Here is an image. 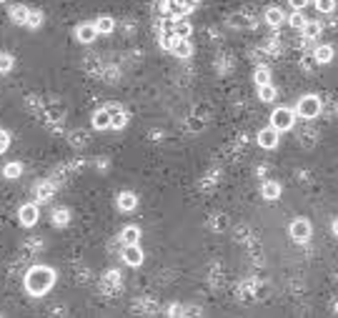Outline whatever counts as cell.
<instances>
[{
    "label": "cell",
    "mask_w": 338,
    "mask_h": 318,
    "mask_svg": "<svg viewBox=\"0 0 338 318\" xmlns=\"http://www.w3.org/2000/svg\"><path fill=\"white\" fill-rule=\"evenodd\" d=\"M55 283V271L48 268V266H33L28 273H25V288L30 295L40 298V295H45Z\"/></svg>",
    "instance_id": "1"
},
{
    "label": "cell",
    "mask_w": 338,
    "mask_h": 318,
    "mask_svg": "<svg viewBox=\"0 0 338 318\" xmlns=\"http://www.w3.org/2000/svg\"><path fill=\"white\" fill-rule=\"evenodd\" d=\"M295 113H298L301 118H315L321 113V100L315 95H306V98H301L298 105H295Z\"/></svg>",
    "instance_id": "2"
},
{
    "label": "cell",
    "mask_w": 338,
    "mask_h": 318,
    "mask_svg": "<svg viewBox=\"0 0 338 318\" xmlns=\"http://www.w3.org/2000/svg\"><path fill=\"white\" fill-rule=\"evenodd\" d=\"M293 118H295L293 111H288V108H276V111H273V115H270V125L283 133V131H291V128H293Z\"/></svg>",
    "instance_id": "3"
},
{
    "label": "cell",
    "mask_w": 338,
    "mask_h": 318,
    "mask_svg": "<svg viewBox=\"0 0 338 318\" xmlns=\"http://www.w3.org/2000/svg\"><path fill=\"white\" fill-rule=\"evenodd\" d=\"M291 238L293 241H308L311 238V223L306 221V218H295L293 223H291Z\"/></svg>",
    "instance_id": "4"
},
{
    "label": "cell",
    "mask_w": 338,
    "mask_h": 318,
    "mask_svg": "<svg viewBox=\"0 0 338 318\" xmlns=\"http://www.w3.org/2000/svg\"><path fill=\"white\" fill-rule=\"evenodd\" d=\"M123 261L128 263V266H140L143 263V250H140V246L138 243H125L123 246Z\"/></svg>",
    "instance_id": "5"
},
{
    "label": "cell",
    "mask_w": 338,
    "mask_h": 318,
    "mask_svg": "<svg viewBox=\"0 0 338 318\" xmlns=\"http://www.w3.org/2000/svg\"><path fill=\"white\" fill-rule=\"evenodd\" d=\"M38 205L35 203H25V205H20V210H18V221L23 223V226H35L38 223Z\"/></svg>",
    "instance_id": "6"
},
{
    "label": "cell",
    "mask_w": 338,
    "mask_h": 318,
    "mask_svg": "<svg viewBox=\"0 0 338 318\" xmlns=\"http://www.w3.org/2000/svg\"><path fill=\"white\" fill-rule=\"evenodd\" d=\"M278 136H281V131H278V128H273V125L263 128V131L258 133V143H261V148H266V151L276 148V145H278Z\"/></svg>",
    "instance_id": "7"
},
{
    "label": "cell",
    "mask_w": 338,
    "mask_h": 318,
    "mask_svg": "<svg viewBox=\"0 0 338 318\" xmlns=\"http://www.w3.org/2000/svg\"><path fill=\"white\" fill-rule=\"evenodd\" d=\"M95 35H98L95 23H83V25H78V30H75V38L80 40V43H93Z\"/></svg>",
    "instance_id": "8"
},
{
    "label": "cell",
    "mask_w": 338,
    "mask_h": 318,
    "mask_svg": "<svg viewBox=\"0 0 338 318\" xmlns=\"http://www.w3.org/2000/svg\"><path fill=\"white\" fill-rule=\"evenodd\" d=\"M93 128H95V131L111 128V111H108V108H100V111L93 113Z\"/></svg>",
    "instance_id": "9"
},
{
    "label": "cell",
    "mask_w": 338,
    "mask_h": 318,
    "mask_svg": "<svg viewBox=\"0 0 338 318\" xmlns=\"http://www.w3.org/2000/svg\"><path fill=\"white\" fill-rule=\"evenodd\" d=\"M176 58H191L193 53V45L188 43V38H176V43H173V50H171Z\"/></svg>",
    "instance_id": "10"
},
{
    "label": "cell",
    "mask_w": 338,
    "mask_h": 318,
    "mask_svg": "<svg viewBox=\"0 0 338 318\" xmlns=\"http://www.w3.org/2000/svg\"><path fill=\"white\" fill-rule=\"evenodd\" d=\"M111 128L113 131H120V128H125V120H128V115L123 113V108H118V105H111Z\"/></svg>",
    "instance_id": "11"
},
{
    "label": "cell",
    "mask_w": 338,
    "mask_h": 318,
    "mask_svg": "<svg viewBox=\"0 0 338 318\" xmlns=\"http://www.w3.org/2000/svg\"><path fill=\"white\" fill-rule=\"evenodd\" d=\"M173 33H176L178 38H191L193 28H191V23H188V20H185V15H180V18H173Z\"/></svg>",
    "instance_id": "12"
},
{
    "label": "cell",
    "mask_w": 338,
    "mask_h": 318,
    "mask_svg": "<svg viewBox=\"0 0 338 318\" xmlns=\"http://www.w3.org/2000/svg\"><path fill=\"white\" fill-rule=\"evenodd\" d=\"M261 196H263L266 201H276V198H281V183H276V181H268V183H263V188H261Z\"/></svg>",
    "instance_id": "13"
},
{
    "label": "cell",
    "mask_w": 338,
    "mask_h": 318,
    "mask_svg": "<svg viewBox=\"0 0 338 318\" xmlns=\"http://www.w3.org/2000/svg\"><path fill=\"white\" fill-rule=\"evenodd\" d=\"M138 205V196L131 193V190H123V193L118 196V208L120 210H133Z\"/></svg>",
    "instance_id": "14"
},
{
    "label": "cell",
    "mask_w": 338,
    "mask_h": 318,
    "mask_svg": "<svg viewBox=\"0 0 338 318\" xmlns=\"http://www.w3.org/2000/svg\"><path fill=\"white\" fill-rule=\"evenodd\" d=\"M283 20H286V13H283L281 8H268V10H266V23H268V25L276 28V25L283 23Z\"/></svg>",
    "instance_id": "15"
},
{
    "label": "cell",
    "mask_w": 338,
    "mask_h": 318,
    "mask_svg": "<svg viewBox=\"0 0 338 318\" xmlns=\"http://www.w3.org/2000/svg\"><path fill=\"white\" fill-rule=\"evenodd\" d=\"M28 13H30V8H25V5H13V8H10V18H13V23L25 25Z\"/></svg>",
    "instance_id": "16"
},
{
    "label": "cell",
    "mask_w": 338,
    "mask_h": 318,
    "mask_svg": "<svg viewBox=\"0 0 338 318\" xmlns=\"http://www.w3.org/2000/svg\"><path fill=\"white\" fill-rule=\"evenodd\" d=\"M3 176L8 178V181H15V178H20V176H23V163H8L5 168H3Z\"/></svg>",
    "instance_id": "17"
},
{
    "label": "cell",
    "mask_w": 338,
    "mask_h": 318,
    "mask_svg": "<svg viewBox=\"0 0 338 318\" xmlns=\"http://www.w3.org/2000/svg\"><path fill=\"white\" fill-rule=\"evenodd\" d=\"M303 35H306V40H315V38L321 35V23H315V20H306Z\"/></svg>",
    "instance_id": "18"
},
{
    "label": "cell",
    "mask_w": 338,
    "mask_h": 318,
    "mask_svg": "<svg viewBox=\"0 0 338 318\" xmlns=\"http://www.w3.org/2000/svg\"><path fill=\"white\" fill-rule=\"evenodd\" d=\"M120 241H123V243H138V241H140V230H138L135 226L123 228V233H120Z\"/></svg>",
    "instance_id": "19"
},
{
    "label": "cell",
    "mask_w": 338,
    "mask_h": 318,
    "mask_svg": "<svg viewBox=\"0 0 338 318\" xmlns=\"http://www.w3.org/2000/svg\"><path fill=\"white\" fill-rule=\"evenodd\" d=\"M95 28H98V33H103V35H108V33H113L115 23H113V18H108V15H103V18H98V20H95Z\"/></svg>",
    "instance_id": "20"
},
{
    "label": "cell",
    "mask_w": 338,
    "mask_h": 318,
    "mask_svg": "<svg viewBox=\"0 0 338 318\" xmlns=\"http://www.w3.org/2000/svg\"><path fill=\"white\" fill-rule=\"evenodd\" d=\"M313 55H315V60H318V63H331L333 60V48L331 45H318L313 50Z\"/></svg>",
    "instance_id": "21"
},
{
    "label": "cell",
    "mask_w": 338,
    "mask_h": 318,
    "mask_svg": "<svg viewBox=\"0 0 338 318\" xmlns=\"http://www.w3.org/2000/svg\"><path fill=\"white\" fill-rule=\"evenodd\" d=\"M68 221H70V213H68V208H55V210H53V223H55L58 228L68 226Z\"/></svg>",
    "instance_id": "22"
},
{
    "label": "cell",
    "mask_w": 338,
    "mask_h": 318,
    "mask_svg": "<svg viewBox=\"0 0 338 318\" xmlns=\"http://www.w3.org/2000/svg\"><path fill=\"white\" fill-rule=\"evenodd\" d=\"M258 98L263 103H270L273 98H276V88L270 86V83H266V86H258Z\"/></svg>",
    "instance_id": "23"
},
{
    "label": "cell",
    "mask_w": 338,
    "mask_h": 318,
    "mask_svg": "<svg viewBox=\"0 0 338 318\" xmlns=\"http://www.w3.org/2000/svg\"><path fill=\"white\" fill-rule=\"evenodd\" d=\"M25 25L28 28H40V25H43V13H40V10H30L28 13V20H25Z\"/></svg>",
    "instance_id": "24"
},
{
    "label": "cell",
    "mask_w": 338,
    "mask_h": 318,
    "mask_svg": "<svg viewBox=\"0 0 338 318\" xmlns=\"http://www.w3.org/2000/svg\"><path fill=\"white\" fill-rule=\"evenodd\" d=\"M13 55L10 53H0V73H10L13 70Z\"/></svg>",
    "instance_id": "25"
},
{
    "label": "cell",
    "mask_w": 338,
    "mask_h": 318,
    "mask_svg": "<svg viewBox=\"0 0 338 318\" xmlns=\"http://www.w3.org/2000/svg\"><path fill=\"white\" fill-rule=\"evenodd\" d=\"M288 23H291V28H295V30H303V25H306V18L301 15V10H295V13L288 18Z\"/></svg>",
    "instance_id": "26"
},
{
    "label": "cell",
    "mask_w": 338,
    "mask_h": 318,
    "mask_svg": "<svg viewBox=\"0 0 338 318\" xmlns=\"http://www.w3.org/2000/svg\"><path fill=\"white\" fill-rule=\"evenodd\" d=\"M336 0H315V10L318 13H333Z\"/></svg>",
    "instance_id": "27"
},
{
    "label": "cell",
    "mask_w": 338,
    "mask_h": 318,
    "mask_svg": "<svg viewBox=\"0 0 338 318\" xmlns=\"http://www.w3.org/2000/svg\"><path fill=\"white\" fill-rule=\"evenodd\" d=\"M253 78H256L258 86H266V83H270V73H268V68H258Z\"/></svg>",
    "instance_id": "28"
},
{
    "label": "cell",
    "mask_w": 338,
    "mask_h": 318,
    "mask_svg": "<svg viewBox=\"0 0 338 318\" xmlns=\"http://www.w3.org/2000/svg\"><path fill=\"white\" fill-rule=\"evenodd\" d=\"M50 196H53V185L40 183V185H38V198H40V201H45V198H50Z\"/></svg>",
    "instance_id": "29"
},
{
    "label": "cell",
    "mask_w": 338,
    "mask_h": 318,
    "mask_svg": "<svg viewBox=\"0 0 338 318\" xmlns=\"http://www.w3.org/2000/svg\"><path fill=\"white\" fill-rule=\"evenodd\" d=\"M8 145H10V136H8V131L0 128V153H5Z\"/></svg>",
    "instance_id": "30"
},
{
    "label": "cell",
    "mask_w": 338,
    "mask_h": 318,
    "mask_svg": "<svg viewBox=\"0 0 338 318\" xmlns=\"http://www.w3.org/2000/svg\"><path fill=\"white\" fill-rule=\"evenodd\" d=\"M288 3H291L293 10H303V8L308 5V0H288Z\"/></svg>",
    "instance_id": "31"
},
{
    "label": "cell",
    "mask_w": 338,
    "mask_h": 318,
    "mask_svg": "<svg viewBox=\"0 0 338 318\" xmlns=\"http://www.w3.org/2000/svg\"><path fill=\"white\" fill-rule=\"evenodd\" d=\"M183 5H185V13H191L198 5V0H183Z\"/></svg>",
    "instance_id": "32"
},
{
    "label": "cell",
    "mask_w": 338,
    "mask_h": 318,
    "mask_svg": "<svg viewBox=\"0 0 338 318\" xmlns=\"http://www.w3.org/2000/svg\"><path fill=\"white\" fill-rule=\"evenodd\" d=\"M171 313H173V316H178V313H183V308H180V306H173V308H171Z\"/></svg>",
    "instance_id": "33"
},
{
    "label": "cell",
    "mask_w": 338,
    "mask_h": 318,
    "mask_svg": "<svg viewBox=\"0 0 338 318\" xmlns=\"http://www.w3.org/2000/svg\"><path fill=\"white\" fill-rule=\"evenodd\" d=\"M333 233H336V236H338V218L333 221Z\"/></svg>",
    "instance_id": "34"
}]
</instances>
